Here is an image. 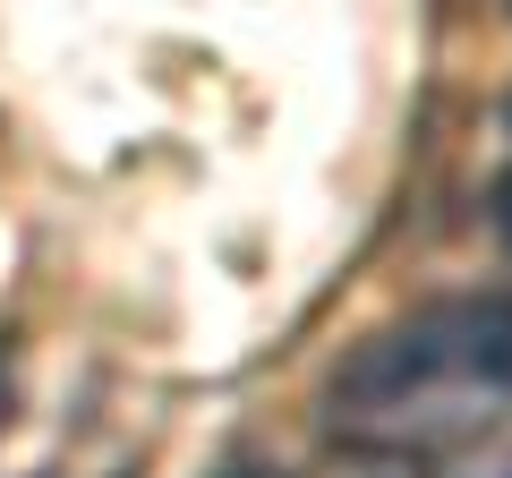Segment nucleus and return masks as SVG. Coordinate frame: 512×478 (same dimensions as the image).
Here are the masks:
<instances>
[{
  "label": "nucleus",
  "instance_id": "1",
  "mask_svg": "<svg viewBox=\"0 0 512 478\" xmlns=\"http://www.w3.org/2000/svg\"><path fill=\"white\" fill-rule=\"evenodd\" d=\"M325 410L350 444H376V453H427L495 427L512 410V308L461 299L367 333L333 368Z\"/></svg>",
  "mask_w": 512,
  "mask_h": 478
}]
</instances>
